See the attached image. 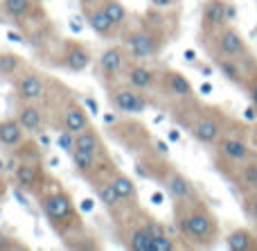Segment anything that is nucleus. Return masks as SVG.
Wrapping results in <instances>:
<instances>
[{
  "label": "nucleus",
  "mask_w": 257,
  "mask_h": 251,
  "mask_svg": "<svg viewBox=\"0 0 257 251\" xmlns=\"http://www.w3.org/2000/svg\"><path fill=\"white\" fill-rule=\"evenodd\" d=\"M178 220V229L187 240L196 244H212L217 238V220L210 215V211L199 202H176L174 206Z\"/></svg>",
  "instance_id": "nucleus-1"
},
{
  "label": "nucleus",
  "mask_w": 257,
  "mask_h": 251,
  "mask_svg": "<svg viewBox=\"0 0 257 251\" xmlns=\"http://www.w3.org/2000/svg\"><path fill=\"white\" fill-rule=\"evenodd\" d=\"M41 208H43L45 217L52 222V226L61 233H70L72 229H79V217H77V208L72 204V197L68 190L59 188L54 184V188H45L41 193Z\"/></svg>",
  "instance_id": "nucleus-2"
},
{
  "label": "nucleus",
  "mask_w": 257,
  "mask_h": 251,
  "mask_svg": "<svg viewBox=\"0 0 257 251\" xmlns=\"http://www.w3.org/2000/svg\"><path fill=\"white\" fill-rule=\"evenodd\" d=\"M151 177L163 181V186L167 188V193L172 195L174 202H192V199H196V190H194V186H192V181L187 179L185 175H181L178 170H174V168L163 165V163L158 161Z\"/></svg>",
  "instance_id": "nucleus-3"
},
{
  "label": "nucleus",
  "mask_w": 257,
  "mask_h": 251,
  "mask_svg": "<svg viewBox=\"0 0 257 251\" xmlns=\"http://www.w3.org/2000/svg\"><path fill=\"white\" fill-rule=\"evenodd\" d=\"M108 100H111V107L115 109L117 113H126V116H140V113H145L147 107H149V100H147L145 91L133 89L131 84L111 89Z\"/></svg>",
  "instance_id": "nucleus-4"
},
{
  "label": "nucleus",
  "mask_w": 257,
  "mask_h": 251,
  "mask_svg": "<svg viewBox=\"0 0 257 251\" xmlns=\"http://www.w3.org/2000/svg\"><path fill=\"white\" fill-rule=\"evenodd\" d=\"M214 45H217L219 57H244L246 54V41L235 27H221L214 32Z\"/></svg>",
  "instance_id": "nucleus-5"
},
{
  "label": "nucleus",
  "mask_w": 257,
  "mask_h": 251,
  "mask_svg": "<svg viewBox=\"0 0 257 251\" xmlns=\"http://www.w3.org/2000/svg\"><path fill=\"white\" fill-rule=\"evenodd\" d=\"M126 48L133 59H147L158 52L160 36L154 30H138L126 39Z\"/></svg>",
  "instance_id": "nucleus-6"
},
{
  "label": "nucleus",
  "mask_w": 257,
  "mask_h": 251,
  "mask_svg": "<svg viewBox=\"0 0 257 251\" xmlns=\"http://www.w3.org/2000/svg\"><path fill=\"white\" fill-rule=\"evenodd\" d=\"M192 136L199 140L201 145H214L221 138V122L217 116H210V113H201L190 127Z\"/></svg>",
  "instance_id": "nucleus-7"
},
{
  "label": "nucleus",
  "mask_w": 257,
  "mask_h": 251,
  "mask_svg": "<svg viewBox=\"0 0 257 251\" xmlns=\"http://www.w3.org/2000/svg\"><path fill=\"white\" fill-rule=\"evenodd\" d=\"M201 23L203 30L214 34L221 27L228 25V3L226 0H205L203 12H201Z\"/></svg>",
  "instance_id": "nucleus-8"
},
{
  "label": "nucleus",
  "mask_w": 257,
  "mask_h": 251,
  "mask_svg": "<svg viewBox=\"0 0 257 251\" xmlns=\"http://www.w3.org/2000/svg\"><path fill=\"white\" fill-rule=\"evenodd\" d=\"M81 12L86 16V23L90 25V30L99 36H113L115 23L108 18V14L104 12L102 3H81Z\"/></svg>",
  "instance_id": "nucleus-9"
},
{
  "label": "nucleus",
  "mask_w": 257,
  "mask_h": 251,
  "mask_svg": "<svg viewBox=\"0 0 257 251\" xmlns=\"http://www.w3.org/2000/svg\"><path fill=\"white\" fill-rule=\"evenodd\" d=\"M59 127H61V131L79 134V131H84L86 127H90L88 111H86L84 107H79L75 100H68V104L61 111V122H59Z\"/></svg>",
  "instance_id": "nucleus-10"
},
{
  "label": "nucleus",
  "mask_w": 257,
  "mask_h": 251,
  "mask_svg": "<svg viewBox=\"0 0 257 251\" xmlns=\"http://www.w3.org/2000/svg\"><path fill=\"white\" fill-rule=\"evenodd\" d=\"M18 100L21 102H36L45 95V81L39 72L34 70H25L21 77H18Z\"/></svg>",
  "instance_id": "nucleus-11"
},
{
  "label": "nucleus",
  "mask_w": 257,
  "mask_h": 251,
  "mask_svg": "<svg viewBox=\"0 0 257 251\" xmlns=\"http://www.w3.org/2000/svg\"><path fill=\"white\" fill-rule=\"evenodd\" d=\"M14 177H16V184L21 186L23 190H39L41 184H43V172H41L39 161H23L16 165L14 170Z\"/></svg>",
  "instance_id": "nucleus-12"
},
{
  "label": "nucleus",
  "mask_w": 257,
  "mask_h": 251,
  "mask_svg": "<svg viewBox=\"0 0 257 251\" xmlns=\"http://www.w3.org/2000/svg\"><path fill=\"white\" fill-rule=\"evenodd\" d=\"M217 149L226 161L235 163V165H241V163L250 161V147L239 138H219Z\"/></svg>",
  "instance_id": "nucleus-13"
},
{
  "label": "nucleus",
  "mask_w": 257,
  "mask_h": 251,
  "mask_svg": "<svg viewBox=\"0 0 257 251\" xmlns=\"http://www.w3.org/2000/svg\"><path fill=\"white\" fill-rule=\"evenodd\" d=\"M63 66L72 72H81L90 66V50L77 41H68L66 54H63Z\"/></svg>",
  "instance_id": "nucleus-14"
},
{
  "label": "nucleus",
  "mask_w": 257,
  "mask_h": 251,
  "mask_svg": "<svg viewBox=\"0 0 257 251\" xmlns=\"http://www.w3.org/2000/svg\"><path fill=\"white\" fill-rule=\"evenodd\" d=\"M0 145L7 149H18L25 145V129L18 122V118H5L0 120Z\"/></svg>",
  "instance_id": "nucleus-15"
},
{
  "label": "nucleus",
  "mask_w": 257,
  "mask_h": 251,
  "mask_svg": "<svg viewBox=\"0 0 257 251\" xmlns=\"http://www.w3.org/2000/svg\"><path fill=\"white\" fill-rule=\"evenodd\" d=\"M163 86H165V91H167V95L178 98V100H190L192 95H194L192 84L187 81V77L181 75V72H176V70H165L163 72Z\"/></svg>",
  "instance_id": "nucleus-16"
},
{
  "label": "nucleus",
  "mask_w": 257,
  "mask_h": 251,
  "mask_svg": "<svg viewBox=\"0 0 257 251\" xmlns=\"http://www.w3.org/2000/svg\"><path fill=\"white\" fill-rule=\"evenodd\" d=\"M126 66V54L120 45H113V48L104 50L102 57H99V68L106 77H117Z\"/></svg>",
  "instance_id": "nucleus-17"
},
{
  "label": "nucleus",
  "mask_w": 257,
  "mask_h": 251,
  "mask_svg": "<svg viewBox=\"0 0 257 251\" xmlns=\"http://www.w3.org/2000/svg\"><path fill=\"white\" fill-rule=\"evenodd\" d=\"M16 118L23 125V129L30 131V134H39L41 127H43V111H41L34 102H23L21 107H18Z\"/></svg>",
  "instance_id": "nucleus-18"
},
{
  "label": "nucleus",
  "mask_w": 257,
  "mask_h": 251,
  "mask_svg": "<svg viewBox=\"0 0 257 251\" xmlns=\"http://www.w3.org/2000/svg\"><path fill=\"white\" fill-rule=\"evenodd\" d=\"M90 179H93V188H95V193H97L99 202H102L111 213H115L117 208H120L122 199L117 197V193H115V188H113V184H111L108 179H102V177H90Z\"/></svg>",
  "instance_id": "nucleus-19"
},
{
  "label": "nucleus",
  "mask_w": 257,
  "mask_h": 251,
  "mask_svg": "<svg viewBox=\"0 0 257 251\" xmlns=\"http://www.w3.org/2000/svg\"><path fill=\"white\" fill-rule=\"evenodd\" d=\"M126 77H128V84L140 91H149L156 84V72L149 70L147 66H142V63H136V66L128 68Z\"/></svg>",
  "instance_id": "nucleus-20"
},
{
  "label": "nucleus",
  "mask_w": 257,
  "mask_h": 251,
  "mask_svg": "<svg viewBox=\"0 0 257 251\" xmlns=\"http://www.w3.org/2000/svg\"><path fill=\"white\" fill-rule=\"evenodd\" d=\"M124 244L133 251H154V235L142 224H138V226H133L131 233L124 238Z\"/></svg>",
  "instance_id": "nucleus-21"
},
{
  "label": "nucleus",
  "mask_w": 257,
  "mask_h": 251,
  "mask_svg": "<svg viewBox=\"0 0 257 251\" xmlns=\"http://www.w3.org/2000/svg\"><path fill=\"white\" fill-rule=\"evenodd\" d=\"M108 181L113 184V188H115L117 197L122 199V204H124V202H133V199H136V184H133L126 175L113 170L111 172V179H108Z\"/></svg>",
  "instance_id": "nucleus-22"
},
{
  "label": "nucleus",
  "mask_w": 257,
  "mask_h": 251,
  "mask_svg": "<svg viewBox=\"0 0 257 251\" xmlns=\"http://www.w3.org/2000/svg\"><path fill=\"white\" fill-rule=\"evenodd\" d=\"M217 68L232 84H246V75L239 68V61H237L235 57H217Z\"/></svg>",
  "instance_id": "nucleus-23"
},
{
  "label": "nucleus",
  "mask_w": 257,
  "mask_h": 251,
  "mask_svg": "<svg viewBox=\"0 0 257 251\" xmlns=\"http://www.w3.org/2000/svg\"><path fill=\"white\" fill-rule=\"evenodd\" d=\"M72 163H75L77 172L79 175H86V177H93L95 168H97V154L93 152H86V149H72Z\"/></svg>",
  "instance_id": "nucleus-24"
},
{
  "label": "nucleus",
  "mask_w": 257,
  "mask_h": 251,
  "mask_svg": "<svg viewBox=\"0 0 257 251\" xmlns=\"http://www.w3.org/2000/svg\"><path fill=\"white\" fill-rule=\"evenodd\" d=\"M253 244H255V238L248 229H235L226 235V247L232 251H248L253 249Z\"/></svg>",
  "instance_id": "nucleus-25"
},
{
  "label": "nucleus",
  "mask_w": 257,
  "mask_h": 251,
  "mask_svg": "<svg viewBox=\"0 0 257 251\" xmlns=\"http://www.w3.org/2000/svg\"><path fill=\"white\" fill-rule=\"evenodd\" d=\"M34 5H36V0H3V12L9 18L18 21V18H25L34 9Z\"/></svg>",
  "instance_id": "nucleus-26"
},
{
  "label": "nucleus",
  "mask_w": 257,
  "mask_h": 251,
  "mask_svg": "<svg viewBox=\"0 0 257 251\" xmlns=\"http://www.w3.org/2000/svg\"><path fill=\"white\" fill-rule=\"evenodd\" d=\"M25 68L23 59L14 52H0V75L3 77H16Z\"/></svg>",
  "instance_id": "nucleus-27"
},
{
  "label": "nucleus",
  "mask_w": 257,
  "mask_h": 251,
  "mask_svg": "<svg viewBox=\"0 0 257 251\" xmlns=\"http://www.w3.org/2000/svg\"><path fill=\"white\" fill-rule=\"evenodd\" d=\"M75 147L77 149H86V152H93V154H99L102 145H99V136L95 134L90 127H86L84 131L75 136Z\"/></svg>",
  "instance_id": "nucleus-28"
},
{
  "label": "nucleus",
  "mask_w": 257,
  "mask_h": 251,
  "mask_svg": "<svg viewBox=\"0 0 257 251\" xmlns=\"http://www.w3.org/2000/svg\"><path fill=\"white\" fill-rule=\"evenodd\" d=\"M102 7H104V12L108 14V18L115 23V27H120V25L126 23L128 12H126V7H124L122 0H102Z\"/></svg>",
  "instance_id": "nucleus-29"
},
{
  "label": "nucleus",
  "mask_w": 257,
  "mask_h": 251,
  "mask_svg": "<svg viewBox=\"0 0 257 251\" xmlns=\"http://www.w3.org/2000/svg\"><path fill=\"white\" fill-rule=\"evenodd\" d=\"M239 184H241V188L257 193V163L255 161H246L239 165Z\"/></svg>",
  "instance_id": "nucleus-30"
},
{
  "label": "nucleus",
  "mask_w": 257,
  "mask_h": 251,
  "mask_svg": "<svg viewBox=\"0 0 257 251\" xmlns=\"http://www.w3.org/2000/svg\"><path fill=\"white\" fill-rule=\"evenodd\" d=\"M176 247V240H172L167 233L160 235V238H154V251H174Z\"/></svg>",
  "instance_id": "nucleus-31"
},
{
  "label": "nucleus",
  "mask_w": 257,
  "mask_h": 251,
  "mask_svg": "<svg viewBox=\"0 0 257 251\" xmlns=\"http://www.w3.org/2000/svg\"><path fill=\"white\" fill-rule=\"evenodd\" d=\"M142 226H145L147 231H149L154 238H160V235H165V226L160 224V222H156L154 217H145V222H142Z\"/></svg>",
  "instance_id": "nucleus-32"
},
{
  "label": "nucleus",
  "mask_w": 257,
  "mask_h": 251,
  "mask_svg": "<svg viewBox=\"0 0 257 251\" xmlns=\"http://www.w3.org/2000/svg\"><path fill=\"white\" fill-rule=\"evenodd\" d=\"M75 136L77 134H72V131H61V136H59V147H61L63 152L72 154V149H75Z\"/></svg>",
  "instance_id": "nucleus-33"
},
{
  "label": "nucleus",
  "mask_w": 257,
  "mask_h": 251,
  "mask_svg": "<svg viewBox=\"0 0 257 251\" xmlns=\"http://www.w3.org/2000/svg\"><path fill=\"white\" fill-rule=\"evenodd\" d=\"M0 249H25V247H23V244H16L14 238H5V235H0Z\"/></svg>",
  "instance_id": "nucleus-34"
},
{
  "label": "nucleus",
  "mask_w": 257,
  "mask_h": 251,
  "mask_svg": "<svg viewBox=\"0 0 257 251\" xmlns=\"http://www.w3.org/2000/svg\"><path fill=\"white\" fill-rule=\"evenodd\" d=\"M151 5H154L156 9H165V7H169V5L174 3V0H149Z\"/></svg>",
  "instance_id": "nucleus-35"
},
{
  "label": "nucleus",
  "mask_w": 257,
  "mask_h": 251,
  "mask_svg": "<svg viewBox=\"0 0 257 251\" xmlns=\"http://www.w3.org/2000/svg\"><path fill=\"white\" fill-rule=\"evenodd\" d=\"M250 215L257 222V193H253V197H250Z\"/></svg>",
  "instance_id": "nucleus-36"
},
{
  "label": "nucleus",
  "mask_w": 257,
  "mask_h": 251,
  "mask_svg": "<svg viewBox=\"0 0 257 251\" xmlns=\"http://www.w3.org/2000/svg\"><path fill=\"white\" fill-rule=\"evenodd\" d=\"M250 100H253V107L257 109V77L253 79V84H250Z\"/></svg>",
  "instance_id": "nucleus-37"
},
{
  "label": "nucleus",
  "mask_w": 257,
  "mask_h": 251,
  "mask_svg": "<svg viewBox=\"0 0 257 251\" xmlns=\"http://www.w3.org/2000/svg\"><path fill=\"white\" fill-rule=\"evenodd\" d=\"M156 149L160 152V156H167V145H165L163 140H156Z\"/></svg>",
  "instance_id": "nucleus-38"
},
{
  "label": "nucleus",
  "mask_w": 257,
  "mask_h": 251,
  "mask_svg": "<svg viewBox=\"0 0 257 251\" xmlns=\"http://www.w3.org/2000/svg\"><path fill=\"white\" fill-rule=\"evenodd\" d=\"M7 172V165H5V158L0 156V179H3V175Z\"/></svg>",
  "instance_id": "nucleus-39"
},
{
  "label": "nucleus",
  "mask_w": 257,
  "mask_h": 251,
  "mask_svg": "<svg viewBox=\"0 0 257 251\" xmlns=\"http://www.w3.org/2000/svg\"><path fill=\"white\" fill-rule=\"evenodd\" d=\"M246 118H248V120H253V118H255V109H246Z\"/></svg>",
  "instance_id": "nucleus-40"
},
{
  "label": "nucleus",
  "mask_w": 257,
  "mask_h": 251,
  "mask_svg": "<svg viewBox=\"0 0 257 251\" xmlns=\"http://www.w3.org/2000/svg\"><path fill=\"white\" fill-rule=\"evenodd\" d=\"M169 138H172V140H178V138H181V134H178V131H176V129H174V131H172V134H169Z\"/></svg>",
  "instance_id": "nucleus-41"
},
{
  "label": "nucleus",
  "mask_w": 257,
  "mask_h": 251,
  "mask_svg": "<svg viewBox=\"0 0 257 251\" xmlns=\"http://www.w3.org/2000/svg\"><path fill=\"white\" fill-rule=\"evenodd\" d=\"M81 208H84V211H90V208H93V202H88V199H86L84 206H81Z\"/></svg>",
  "instance_id": "nucleus-42"
},
{
  "label": "nucleus",
  "mask_w": 257,
  "mask_h": 251,
  "mask_svg": "<svg viewBox=\"0 0 257 251\" xmlns=\"http://www.w3.org/2000/svg\"><path fill=\"white\" fill-rule=\"evenodd\" d=\"M5 190H7V186H5V181L0 179V197H3V195H5Z\"/></svg>",
  "instance_id": "nucleus-43"
},
{
  "label": "nucleus",
  "mask_w": 257,
  "mask_h": 251,
  "mask_svg": "<svg viewBox=\"0 0 257 251\" xmlns=\"http://www.w3.org/2000/svg\"><path fill=\"white\" fill-rule=\"evenodd\" d=\"M185 57H187V61H192V59H194V52H192V50H185Z\"/></svg>",
  "instance_id": "nucleus-44"
},
{
  "label": "nucleus",
  "mask_w": 257,
  "mask_h": 251,
  "mask_svg": "<svg viewBox=\"0 0 257 251\" xmlns=\"http://www.w3.org/2000/svg\"><path fill=\"white\" fill-rule=\"evenodd\" d=\"M201 91H203V93H210V91H212V86H210V84H203V86H201Z\"/></svg>",
  "instance_id": "nucleus-45"
}]
</instances>
